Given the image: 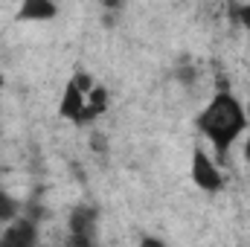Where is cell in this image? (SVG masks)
<instances>
[{
	"mask_svg": "<svg viewBox=\"0 0 250 247\" xmlns=\"http://www.w3.org/2000/svg\"><path fill=\"white\" fill-rule=\"evenodd\" d=\"M195 125L212 143V148L218 151V157H227V151L233 148V143L239 140V134L248 128V117H245L242 102L230 90H221V93H215L204 105V111L198 114Z\"/></svg>",
	"mask_w": 250,
	"mask_h": 247,
	"instance_id": "obj_1",
	"label": "cell"
},
{
	"mask_svg": "<svg viewBox=\"0 0 250 247\" xmlns=\"http://www.w3.org/2000/svg\"><path fill=\"white\" fill-rule=\"evenodd\" d=\"M96 221H99V212L93 206H76L73 215H70L67 247H93V242H96Z\"/></svg>",
	"mask_w": 250,
	"mask_h": 247,
	"instance_id": "obj_2",
	"label": "cell"
},
{
	"mask_svg": "<svg viewBox=\"0 0 250 247\" xmlns=\"http://www.w3.org/2000/svg\"><path fill=\"white\" fill-rule=\"evenodd\" d=\"M192 181H195L198 189H204V192H221L224 184H227L224 172L215 166V160L204 148H195L192 151Z\"/></svg>",
	"mask_w": 250,
	"mask_h": 247,
	"instance_id": "obj_3",
	"label": "cell"
},
{
	"mask_svg": "<svg viewBox=\"0 0 250 247\" xmlns=\"http://www.w3.org/2000/svg\"><path fill=\"white\" fill-rule=\"evenodd\" d=\"M0 247H38V227L29 218H15L0 233Z\"/></svg>",
	"mask_w": 250,
	"mask_h": 247,
	"instance_id": "obj_4",
	"label": "cell"
},
{
	"mask_svg": "<svg viewBox=\"0 0 250 247\" xmlns=\"http://www.w3.org/2000/svg\"><path fill=\"white\" fill-rule=\"evenodd\" d=\"M84 108H87V96L73 84V79L64 84V93H62V102H59V117L70 120V123H79L82 125V117H84Z\"/></svg>",
	"mask_w": 250,
	"mask_h": 247,
	"instance_id": "obj_5",
	"label": "cell"
},
{
	"mask_svg": "<svg viewBox=\"0 0 250 247\" xmlns=\"http://www.w3.org/2000/svg\"><path fill=\"white\" fill-rule=\"evenodd\" d=\"M18 18H21V21H32V23L50 21V18H56V6H53V3H44V0H26V3L21 6Z\"/></svg>",
	"mask_w": 250,
	"mask_h": 247,
	"instance_id": "obj_6",
	"label": "cell"
},
{
	"mask_svg": "<svg viewBox=\"0 0 250 247\" xmlns=\"http://www.w3.org/2000/svg\"><path fill=\"white\" fill-rule=\"evenodd\" d=\"M140 247H163V245H160V242H151V239H146Z\"/></svg>",
	"mask_w": 250,
	"mask_h": 247,
	"instance_id": "obj_7",
	"label": "cell"
},
{
	"mask_svg": "<svg viewBox=\"0 0 250 247\" xmlns=\"http://www.w3.org/2000/svg\"><path fill=\"white\" fill-rule=\"evenodd\" d=\"M245 157L250 160V134H248V143H245Z\"/></svg>",
	"mask_w": 250,
	"mask_h": 247,
	"instance_id": "obj_8",
	"label": "cell"
},
{
	"mask_svg": "<svg viewBox=\"0 0 250 247\" xmlns=\"http://www.w3.org/2000/svg\"><path fill=\"white\" fill-rule=\"evenodd\" d=\"M3 84H6V79H3V73H0V90H3Z\"/></svg>",
	"mask_w": 250,
	"mask_h": 247,
	"instance_id": "obj_9",
	"label": "cell"
}]
</instances>
